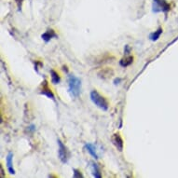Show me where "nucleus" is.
<instances>
[{"label":"nucleus","instance_id":"nucleus-10","mask_svg":"<svg viewBox=\"0 0 178 178\" xmlns=\"http://www.w3.org/2000/svg\"><path fill=\"white\" fill-rule=\"evenodd\" d=\"M85 148L87 149V151L90 153L94 159H96V160L99 159L97 151H96V147H95L94 145H93V144H86L85 145Z\"/></svg>","mask_w":178,"mask_h":178},{"label":"nucleus","instance_id":"nucleus-5","mask_svg":"<svg viewBox=\"0 0 178 178\" xmlns=\"http://www.w3.org/2000/svg\"><path fill=\"white\" fill-rule=\"evenodd\" d=\"M112 142H113L114 146H116V148L119 152H121L123 150L124 144H123V140H122L119 133H115V134L112 136Z\"/></svg>","mask_w":178,"mask_h":178},{"label":"nucleus","instance_id":"nucleus-15","mask_svg":"<svg viewBox=\"0 0 178 178\" xmlns=\"http://www.w3.org/2000/svg\"><path fill=\"white\" fill-rule=\"evenodd\" d=\"M73 177L75 178H80V177H83V174L81 173V172L78 169H74L73 170Z\"/></svg>","mask_w":178,"mask_h":178},{"label":"nucleus","instance_id":"nucleus-14","mask_svg":"<svg viewBox=\"0 0 178 178\" xmlns=\"http://www.w3.org/2000/svg\"><path fill=\"white\" fill-rule=\"evenodd\" d=\"M51 82L53 84H58L61 81L60 75L56 71H54V70H51Z\"/></svg>","mask_w":178,"mask_h":178},{"label":"nucleus","instance_id":"nucleus-9","mask_svg":"<svg viewBox=\"0 0 178 178\" xmlns=\"http://www.w3.org/2000/svg\"><path fill=\"white\" fill-rule=\"evenodd\" d=\"M56 36H57V35H56L55 31L52 30V29H50V30L46 31L45 33L42 34V36H41L42 39L45 42H49L51 39H52L53 37H56Z\"/></svg>","mask_w":178,"mask_h":178},{"label":"nucleus","instance_id":"nucleus-2","mask_svg":"<svg viewBox=\"0 0 178 178\" xmlns=\"http://www.w3.org/2000/svg\"><path fill=\"white\" fill-rule=\"evenodd\" d=\"M68 88L69 93L74 97H78L81 90V81L76 76L70 75L68 77Z\"/></svg>","mask_w":178,"mask_h":178},{"label":"nucleus","instance_id":"nucleus-1","mask_svg":"<svg viewBox=\"0 0 178 178\" xmlns=\"http://www.w3.org/2000/svg\"><path fill=\"white\" fill-rule=\"evenodd\" d=\"M91 100L100 109H102L104 111L108 110L109 104H108L107 100L103 95H101L96 90L92 91V93H91Z\"/></svg>","mask_w":178,"mask_h":178},{"label":"nucleus","instance_id":"nucleus-12","mask_svg":"<svg viewBox=\"0 0 178 178\" xmlns=\"http://www.w3.org/2000/svg\"><path fill=\"white\" fill-rule=\"evenodd\" d=\"M132 62H133V57L132 56H127V57L120 60L119 64L122 66V67H127V66L131 65Z\"/></svg>","mask_w":178,"mask_h":178},{"label":"nucleus","instance_id":"nucleus-11","mask_svg":"<svg viewBox=\"0 0 178 178\" xmlns=\"http://www.w3.org/2000/svg\"><path fill=\"white\" fill-rule=\"evenodd\" d=\"M91 168H92V172H93V175L96 178H101L102 177V174H101V171H100V168L98 166L97 163L95 162H91Z\"/></svg>","mask_w":178,"mask_h":178},{"label":"nucleus","instance_id":"nucleus-16","mask_svg":"<svg viewBox=\"0 0 178 178\" xmlns=\"http://www.w3.org/2000/svg\"><path fill=\"white\" fill-rule=\"evenodd\" d=\"M124 52H125V54L126 55H128L130 52H131V48L127 45V46H125V49H124Z\"/></svg>","mask_w":178,"mask_h":178},{"label":"nucleus","instance_id":"nucleus-8","mask_svg":"<svg viewBox=\"0 0 178 178\" xmlns=\"http://www.w3.org/2000/svg\"><path fill=\"white\" fill-rule=\"evenodd\" d=\"M114 74V71L112 68H109V67H106V68H103L102 70H100V72L98 73V76L101 78H111Z\"/></svg>","mask_w":178,"mask_h":178},{"label":"nucleus","instance_id":"nucleus-17","mask_svg":"<svg viewBox=\"0 0 178 178\" xmlns=\"http://www.w3.org/2000/svg\"><path fill=\"white\" fill-rule=\"evenodd\" d=\"M16 3H17L18 9H19V10H20L21 8V3H23V0H16Z\"/></svg>","mask_w":178,"mask_h":178},{"label":"nucleus","instance_id":"nucleus-4","mask_svg":"<svg viewBox=\"0 0 178 178\" xmlns=\"http://www.w3.org/2000/svg\"><path fill=\"white\" fill-rule=\"evenodd\" d=\"M57 143H58V146H59V148H58V156H59L60 161L62 163L67 162V161L69 159V152H68L67 148H66V146L62 144V142L60 139L57 140Z\"/></svg>","mask_w":178,"mask_h":178},{"label":"nucleus","instance_id":"nucleus-6","mask_svg":"<svg viewBox=\"0 0 178 178\" xmlns=\"http://www.w3.org/2000/svg\"><path fill=\"white\" fill-rule=\"evenodd\" d=\"M42 90H41V94H43V95H46V96H48L49 98H51V99H52V100H54V94H53V93L51 92V90L49 88V86H48V83H47V81H44V83L42 84Z\"/></svg>","mask_w":178,"mask_h":178},{"label":"nucleus","instance_id":"nucleus-7","mask_svg":"<svg viewBox=\"0 0 178 178\" xmlns=\"http://www.w3.org/2000/svg\"><path fill=\"white\" fill-rule=\"evenodd\" d=\"M6 162H7V168L9 170V172L10 174H14L15 170L13 168V154L11 152L8 154L7 159H6Z\"/></svg>","mask_w":178,"mask_h":178},{"label":"nucleus","instance_id":"nucleus-13","mask_svg":"<svg viewBox=\"0 0 178 178\" xmlns=\"http://www.w3.org/2000/svg\"><path fill=\"white\" fill-rule=\"evenodd\" d=\"M162 28L161 27H160L157 31H155V32H153L152 34H150L149 35V38L152 40V41H156V40H158L159 38H160V36H161V35L162 34Z\"/></svg>","mask_w":178,"mask_h":178},{"label":"nucleus","instance_id":"nucleus-3","mask_svg":"<svg viewBox=\"0 0 178 178\" xmlns=\"http://www.w3.org/2000/svg\"><path fill=\"white\" fill-rule=\"evenodd\" d=\"M153 1H154V6H153L154 12L162 11L164 13H167L171 9V6L166 0H153Z\"/></svg>","mask_w":178,"mask_h":178}]
</instances>
